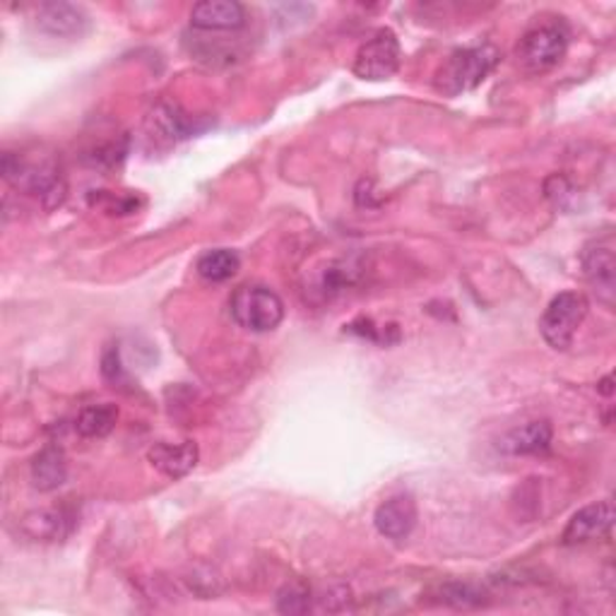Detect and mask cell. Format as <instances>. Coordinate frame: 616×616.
Wrapping results in <instances>:
<instances>
[{"mask_svg":"<svg viewBox=\"0 0 616 616\" xmlns=\"http://www.w3.org/2000/svg\"><path fill=\"white\" fill-rule=\"evenodd\" d=\"M499 48L491 44L457 48V51H453L443 60L437 78H433V88L445 96L465 94L479 88V84L491 75V70L499 66Z\"/></svg>","mask_w":616,"mask_h":616,"instance_id":"obj_1","label":"cell"},{"mask_svg":"<svg viewBox=\"0 0 616 616\" xmlns=\"http://www.w3.org/2000/svg\"><path fill=\"white\" fill-rule=\"evenodd\" d=\"M569 27L561 22V18L542 20L533 24L518 44V60H521L527 72H547L557 68L569 51Z\"/></svg>","mask_w":616,"mask_h":616,"instance_id":"obj_2","label":"cell"},{"mask_svg":"<svg viewBox=\"0 0 616 616\" xmlns=\"http://www.w3.org/2000/svg\"><path fill=\"white\" fill-rule=\"evenodd\" d=\"M229 313L239 328L248 333H272L284 321V301L270 287L241 284L229 299Z\"/></svg>","mask_w":616,"mask_h":616,"instance_id":"obj_3","label":"cell"},{"mask_svg":"<svg viewBox=\"0 0 616 616\" xmlns=\"http://www.w3.org/2000/svg\"><path fill=\"white\" fill-rule=\"evenodd\" d=\"M588 309L590 304L581 292H561L554 297L539 318V333L545 342L557 352H566L573 345V337L583 325Z\"/></svg>","mask_w":616,"mask_h":616,"instance_id":"obj_4","label":"cell"},{"mask_svg":"<svg viewBox=\"0 0 616 616\" xmlns=\"http://www.w3.org/2000/svg\"><path fill=\"white\" fill-rule=\"evenodd\" d=\"M403 63V48L393 30H379L359 46L355 56V75L369 82H383L397 75Z\"/></svg>","mask_w":616,"mask_h":616,"instance_id":"obj_5","label":"cell"},{"mask_svg":"<svg viewBox=\"0 0 616 616\" xmlns=\"http://www.w3.org/2000/svg\"><path fill=\"white\" fill-rule=\"evenodd\" d=\"M581 260H583L585 280L593 284L602 304L612 309L616 294V256H614L612 236L593 241V244L585 246Z\"/></svg>","mask_w":616,"mask_h":616,"instance_id":"obj_6","label":"cell"},{"mask_svg":"<svg viewBox=\"0 0 616 616\" xmlns=\"http://www.w3.org/2000/svg\"><path fill=\"white\" fill-rule=\"evenodd\" d=\"M614 527V505L612 501L590 503L585 509L573 513L569 525L563 527L561 542L566 547L590 545L595 539H605L612 535Z\"/></svg>","mask_w":616,"mask_h":616,"instance_id":"obj_7","label":"cell"},{"mask_svg":"<svg viewBox=\"0 0 616 616\" xmlns=\"http://www.w3.org/2000/svg\"><path fill=\"white\" fill-rule=\"evenodd\" d=\"M36 27L58 39H75L90 27V18L84 8L72 3H44L36 10Z\"/></svg>","mask_w":616,"mask_h":616,"instance_id":"obj_8","label":"cell"},{"mask_svg":"<svg viewBox=\"0 0 616 616\" xmlns=\"http://www.w3.org/2000/svg\"><path fill=\"white\" fill-rule=\"evenodd\" d=\"M417 521H419L417 503L412 497H405V493L383 501L376 509V515H373V525H376L379 533L385 539H395V542L407 539L412 535Z\"/></svg>","mask_w":616,"mask_h":616,"instance_id":"obj_9","label":"cell"},{"mask_svg":"<svg viewBox=\"0 0 616 616\" xmlns=\"http://www.w3.org/2000/svg\"><path fill=\"white\" fill-rule=\"evenodd\" d=\"M190 24L202 32H236L246 24V8L236 0H202L193 5Z\"/></svg>","mask_w":616,"mask_h":616,"instance_id":"obj_10","label":"cell"},{"mask_svg":"<svg viewBox=\"0 0 616 616\" xmlns=\"http://www.w3.org/2000/svg\"><path fill=\"white\" fill-rule=\"evenodd\" d=\"M200 451L198 445L193 441H181V443H154L148 461L152 463L154 469H160L162 475H166L168 479H181L186 477L188 473H193L198 465Z\"/></svg>","mask_w":616,"mask_h":616,"instance_id":"obj_11","label":"cell"},{"mask_svg":"<svg viewBox=\"0 0 616 616\" xmlns=\"http://www.w3.org/2000/svg\"><path fill=\"white\" fill-rule=\"evenodd\" d=\"M551 437L554 431L549 421H527L525 427L513 429L503 439L501 449L511 455H539L549 451Z\"/></svg>","mask_w":616,"mask_h":616,"instance_id":"obj_12","label":"cell"},{"mask_svg":"<svg viewBox=\"0 0 616 616\" xmlns=\"http://www.w3.org/2000/svg\"><path fill=\"white\" fill-rule=\"evenodd\" d=\"M68 479L66 453L58 445H46V449L34 457L32 463V481L39 491H56L63 487Z\"/></svg>","mask_w":616,"mask_h":616,"instance_id":"obj_13","label":"cell"},{"mask_svg":"<svg viewBox=\"0 0 616 616\" xmlns=\"http://www.w3.org/2000/svg\"><path fill=\"white\" fill-rule=\"evenodd\" d=\"M118 407L112 403L84 407L75 419V431L82 439H104L116 429Z\"/></svg>","mask_w":616,"mask_h":616,"instance_id":"obj_14","label":"cell"},{"mask_svg":"<svg viewBox=\"0 0 616 616\" xmlns=\"http://www.w3.org/2000/svg\"><path fill=\"white\" fill-rule=\"evenodd\" d=\"M241 268V258L236 256L234 251L229 248H214V251H205L202 256L196 263V270L208 282H226L239 272Z\"/></svg>","mask_w":616,"mask_h":616,"instance_id":"obj_15","label":"cell"},{"mask_svg":"<svg viewBox=\"0 0 616 616\" xmlns=\"http://www.w3.org/2000/svg\"><path fill=\"white\" fill-rule=\"evenodd\" d=\"M66 515L60 511H34L22 518V527L27 530V535L34 539L54 542L68 535Z\"/></svg>","mask_w":616,"mask_h":616,"instance_id":"obj_16","label":"cell"},{"mask_svg":"<svg viewBox=\"0 0 616 616\" xmlns=\"http://www.w3.org/2000/svg\"><path fill=\"white\" fill-rule=\"evenodd\" d=\"M361 268L355 260H335L325 265V270L321 272V294L335 297L345 292V289L355 287L359 282Z\"/></svg>","mask_w":616,"mask_h":616,"instance_id":"obj_17","label":"cell"},{"mask_svg":"<svg viewBox=\"0 0 616 616\" xmlns=\"http://www.w3.org/2000/svg\"><path fill=\"white\" fill-rule=\"evenodd\" d=\"M277 607L284 614H304L311 607V590L306 585H287L280 600H277Z\"/></svg>","mask_w":616,"mask_h":616,"instance_id":"obj_18","label":"cell"},{"mask_svg":"<svg viewBox=\"0 0 616 616\" xmlns=\"http://www.w3.org/2000/svg\"><path fill=\"white\" fill-rule=\"evenodd\" d=\"M481 590L473 583H449L441 588V597L451 602L455 607H467V605H479L481 602Z\"/></svg>","mask_w":616,"mask_h":616,"instance_id":"obj_19","label":"cell"},{"mask_svg":"<svg viewBox=\"0 0 616 616\" xmlns=\"http://www.w3.org/2000/svg\"><path fill=\"white\" fill-rule=\"evenodd\" d=\"M102 376L114 385L126 381V369H124V361H120V349L116 345L106 347V352L102 357Z\"/></svg>","mask_w":616,"mask_h":616,"instance_id":"obj_20","label":"cell"},{"mask_svg":"<svg viewBox=\"0 0 616 616\" xmlns=\"http://www.w3.org/2000/svg\"><path fill=\"white\" fill-rule=\"evenodd\" d=\"M600 393L612 395V376H607L605 381H602V383H600Z\"/></svg>","mask_w":616,"mask_h":616,"instance_id":"obj_21","label":"cell"}]
</instances>
